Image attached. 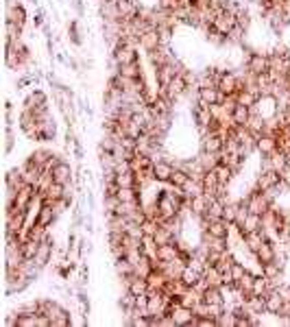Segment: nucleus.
I'll use <instances>...</instances> for the list:
<instances>
[{
	"label": "nucleus",
	"mask_w": 290,
	"mask_h": 327,
	"mask_svg": "<svg viewBox=\"0 0 290 327\" xmlns=\"http://www.w3.org/2000/svg\"><path fill=\"white\" fill-rule=\"evenodd\" d=\"M273 199H275V188L268 192H262V190H251L246 199H242L246 203V209H249L251 214H260L262 216L268 207L273 205Z\"/></svg>",
	"instance_id": "1"
},
{
	"label": "nucleus",
	"mask_w": 290,
	"mask_h": 327,
	"mask_svg": "<svg viewBox=\"0 0 290 327\" xmlns=\"http://www.w3.org/2000/svg\"><path fill=\"white\" fill-rule=\"evenodd\" d=\"M279 184H281V174H279L277 170H262V172L258 174L253 190L268 192V190H273V188H277Z\"/></svg>",
	"instance_id": "2"
},
{
	"label": "nucleus",
	"mask_w": 290,
	"mask_h": 327,
	"mask_svg": "<svg viewBox=\"0 0 290 327\" xmlns=\"http://www.w3.org/2000/svg\"><path fill=\"white\" fill-rule=\"evenodd\" d=\"M219 90L223 94H238L240 90H244L242 79H238L234 72H223L221 81H219Z\"/></svg>",
	"instance_id": "3"
},
{
	"label": "nucleus",
	"mask_w": 290,
	"mask_h": 327,
	"mask_svg": "<svg viewBox=\"0 0 290 327\" xmlns=\"http://www.w3.org/2000/svg\"><path fill=\"white\" fill-rule=\"evenodd\" d=\"M271 68V61H268V55H262V53H253L249 57V61H246V70L253 72V75H264Z\"/></svg>",
	"instance_id": "4"
},
{
	"label": "nucleus",
	"mask_w": 290,
	"mask_h": 327,
	"mask_svg": "<svg viewBox=\"0 0 290 327\" xmlns=\"http://www.w3.org/2000/svg\"><path fill=\"white\" fill-rule=\"evenodd\" d=\"M53 251H55V242H53V238H50V234L42 240L40 242V249H38V253H35V262L44 268L48 262H50V258H53Z\"/></svg>",
	"instance_id": "5"
},
{
	"label": "nucleus",
	"mask_w": 290,
	"mask_h": 327,
	"mask_svg": "<svg viewBox=\"0 0 290 327\" xmlns=\"http://www.w3.org/2000/svg\"><path fill=\"white\" fill-rule=\"evenodd\" d=\"M55 221H57V216H55L53 205H46V203H42L40 209L35 212V221H33V225H40V227H53Z\"/></svg>",
	"instance_id": "6"
},
{
	"label": "nucleus",
	"mask_w": 290,
	"mask_h": 327,
	"mask_svg": "<svg viewBox=\"0 0 290 327\" xmlns=\"http://www.w3.org/2000/svg\"><path fill=\"white\" fill-rule=\"evenodd\" d=\"M114 59L118 61V65L135 63V61H137V53H135V48L125 46V44H120V42H118V46L114 48Z\"/></svg>",
	"instance_id": "7"
},
{
	"label": "nucleus",
	"mask_w": 290,
	"mask_h": 327,
	"mask_svg": "<svg viewBox=\"0 0 290 327\" xmlns=\"http://www.w3.org/2000/svg\"><path fill=\"white\" fill-rule=\"evenodd\" d=\"M192 114H194V120H197V125L199 129H207L209 125H212V120H214V116H212V109H209V105L205 103H197V107L192 109Z\"/></svg>",
	"instance_id": "8"
},
{
	"label": "nucleus",
	"mask_w": 290,
	"mask_h": 327,
	"mask_svg": "<svg viewBox=\"0 0 290 327\" xmlns=\"http://www.w3.org/2000/svg\"><path fill=\"white\" fill-rule=\"evenodd\" d=\"M275 258H277V249H275V244H273V240H264L262 246L256 251V260H258V264L260 266H264L268 264V262H275Z\"/></svg>",
	"instance_id": "9"
},
{
	"label": "nucleus",
	"mask_w": 290,
	"mask_h": 327,
	"mask_svg": "<svg viewBox=\"0 0 290 327\" xmlns=\"http://www.w3.org/2000/svg\"><path fill=\"white\" fill-rule=\"evenodd\" d=\"M155 181H159V184H168L172 172H175V164L166 162V159H155Z\"/></svg>",
	"instance_id": "10"
},
{
	"label": "nucleus",
	"mask_w": 290,
	"mask_h": 327,
	"mask_svg": "<svg viewBox=\"0 0 290 327\" xmlns=\"http://www.w3.org/2000/svg\"><path fill=\"white\" fill-rule=\"evenodd\" d=\"M201 186H203V192L209 194V196H216L221 192V188H225V186H221V181H219V177H216L214 170H207L205 174H203Z\"/></svg>",
	"instance_id": "11"
},
{
	"label": "nucleus",
	"mask_w": 290,
	"mask_h": 327,
	"mask_svg": "<svg viewBox=\"0 0 290 327\" xmlns=\"http://www.w3.org/2000/svg\"><path fill=\"white\" fill-rule=\"evenodd\" d=\"M236 24H238V18L225 11V13H221V16L214 20V24H212V26H214L219 33H223V35H229V33H231V28H234Z\"/></svg>",
	"instance_id": "12"
},
{
	"label": "nucleus",
	"mask_w": 290,
	"mask_h": 327,
	"mask_svg": "<svg viewBox=\"0 0 290 327\" xmlns=\"http://www.w3.org/2000/svg\"><path fill=\"white\" fill-rule=\"evenodd\" d=\"M140 46L147 50V53H151V50H155L162 46V35H159L157 28H151V31H147L140 38Z\"/></svg>",
	"instance_id": "13"
},
{
	"label": "nucleus",
	"mask_w": 290,
	"mask_h": 327,
	"mask_svg": "<svg viewBox=\"0 0 290 327\" xmlns=\"http://www.w3.org/2000/svg\"><path fill=\"white\" fill-rule=\"evenodd\" d=\"M258 151L262 153L264 157L273 155L275 151H279L277 149V137H275V135H266V133H260L258 135Z\"/></svg>",
	"instance_id": "14"
},
{
	"label": "nucleus",
	"mask_w": 290,
	"mask_h": 327,
	"mask_svg": "<svg viewBox=\"0 0 290 327\" xmlns=\"http://www.w3.org/2000/svg\"><path fill=\"white\" fill-rule=\"evenodd\" d=\"M149 61H151V65L153 68H159V65H166V63H170L172 61V55L168 53V48L164 46H159V48H155V50H151L149 53Z\"/></svg>",
	"instance_id": "15"
},
{
	"label": "nucleus",
	"mask_w": 290,
	"mask_h": 327,
	"mask_svg": "<svg viewBox=\"0 0 290 327\" xmlns=\"http://www.w3.org/2000/svg\"><path fill=\"white\" fill-rule=\"evenodd\" d=\"M264 305H266V312L268 314H277L284 305V297L279 295V290H271L266 297H264Z\"/></svg>",
	"instance_id": "16"
},
{
	"label": "nucleus",
	"mask_w": 290,
	"mask_h": 327,
	"mask_svg": "<svg viewBox=\"0 0 290 327\" xmlns=\"http://www.w3.org/2000/svg\"><path fill=\"white\" fill-rule=\"evenodd\" d=\"M205 229L212 236H216V238H227L229 236V229H231V223H227L225 218H219V221H209V225H207Z\"/></svg>",
	"instance_id": "17"
},
{
	"label": "nucleus",
	"mask_w": 290,
	"mask_h": 327,
	"mask_svg": "<svg viewBox=\"0 0 290 327\" xmlns=\"http://www.w3.org/2000/svg\"><path fill=\"white\" fill-rule=\"evenodd\" d=\"M225 149V140L221 135L216 133H207L203 135V151H209V153H223Z\"/></svg>",
	"instance_id": "18"
},
{
	"label": "nucleus",
	"mask_w": 290,
	"mask_h": 327,
	"mask_svg": "<svg viewBox=\"0 0 290 327\" xmlns=\"http://www.w3.org/2000/svg\"><path fill=\"white\" fill-rule=\"evenodd\" d=\"M53 177H55V181L57 184H63V186H68L70 181H72V168L66 164V162H59L53 168Z\"/></svg>",
	"instance_id": "19"
},
{
	"label": "nucleus",
	"mask_w": 290,
	"mask_h": 327,
	"mask_svg": "<svg viewBox=\"0 0 290 327\" xmlns=\"http://www.w3.org/2000/svg\"><path fill=\"white\" fill-rule=\"evenodd\" d=\"M129 218L127 216H120V214H114V216H107V229L110 231H118V234H125L127 227H129Z\"/></svg>",
	"instance_id": "20"
},
{
	"label": "nucleus",
	"mask_w": 290,
	"mask_h": 327,
	"mask_svg": "<svg viewBox=\"0 0 290 327\" xmlns=\"http://www.w3.org/2000/svg\"><path fill=\"white\" fill-rule=\"evenodd\" d=\"M199 162H201V166L205 170H214L216 166L221 164V153H209V151H201L199 153Z\"/></svg>",
	"instance_id": "21"
},
{
	"label": "nucleus",
	"mask_w": 290,
	"mask_h": 327,
	"mask_svg": "<svg viewBox=\"0 0 290 327\" xmlns=\"http://www.w3.org/2000/svg\"><path fill=\"white\" fill-rule=\"evenodd\" d=\"M7 22H13V24H18V26H24L26 13H24L22 7L20 5H9L7 7Z\"/></svg>",
	"instance_id": "22"
},
{
	"label": "nucleus",
	"mask_w": 290,
	"mask_h": 327,
	"mask_svg": "<svg viewBox=\"0 0 290 327\" xmlns=\"http://www.w3.org/2000/svg\"><path fill=\"white\" fill-rule=\"evenodd\" d=\"M155 242H157V246H162V244H170V242H175L177 240V236L172 234V229L168 227V225H159V229L155 231Z\"/></svg>",
	"instance_id": "23"
},
{
	"label": "nucleus",
	"mask_w": 290,
	"mask_h": 327,
	"mask_svg": "<svg viewBox=\"0 0 290 327\" xmlns=\"http://www.w3.org/2000/svg\"><path fill=\"white\" fill-rule=\"evenodd\" d=\"M203 277H205V281L209 283V286H223V275L216 266L212 264H205L203 266Z\"/></svg>",
	"instance_id": "24"
},
{
	"label": "nucleus",
	"mask_w": 290,
	"mask_h": 327,
	"mask_svg": "<svg viewBox=\"0 0 290 327\" xmlns=\"http://www.w3.org/2000/svg\"><path fill=\"white\" fill-rule=\"evenodd\" d=\"M177 258H179V249H177V244H175V242L157 246V260H162V262H170V260H177Z\"/></svg>",
	"instance_id": "25"
},
{
	"label": "nucleus",
	"mask_w": 290,
	"mask_h": 327,
	"mask_svg": "<svg viewBox=\"0 0 290 327\" xmlns=\"http://www.w3.org/2000/svg\"><path fill=\"white\" fill-rule=\"evenodd\" d=\"M129 290L135 295V297H140V295H147L149 293V281L147 277H140V275H133L131 281H129Z\"/></svg>",
	"instance_id": "26"
},
{
	"label": "nucleus",
	"mask_w": 290,
	"mask_h": 327,
	"mask_svg": "<svg viewBox=\"0 0 290 327\" xmlns=\"http://www.w3.org/2000/svg\"><path fill=\"white\" fill-rule=\"evenodd\" d=\"M140 190H142V188H120V190H118V199L122 203H142Z\"/></svg>",
	"instance_id": "27"
},
{
	"label": "nucleus",
	"mask_w": 290,
	"mask_h": 327,
	"mask_svg": "<svg viewBox=\"0 0 290 327\" xmlns=\"http://www.w3.org/2000/svg\"><path fill=\"white\" fill-rule=\"evenodd\" d=\"M244 159H246V157H242V155H234V153H225V151L221 153V162L227 164L234 172H238V170L242 168V162H244Z\"/></svg>",
	"instance_id": "28"
},
{
	"label": "nucleus",
	"mask_w": 290,
	"mask_h": 327,
	"mask_svg": "<svg viewBox=\"0 0 290 327\" xmlns=\"http://www.w3.org/2000/svg\"><path fill=\"white\" fill-rule=\"evenodd\" d=\"M116 184L120 188H137V179L133 170H125V172H116Z\"/></svg>",
	"instance_id": "29"
},
{
	"label": "nucleus",
	"mask_w": 290,
	"mask_h": 327,
	"mask_svg": "<svg viewBox=\"0 0 290 327\" xmlns=\"http://www.w3.org/2000/svg\"><path fill=\"white\" fill-rule=\"evenodd\" d=\"M149 281V288H153V290H164V286L168 283V277H166V273L164 271H153L147 277Z\"/></svg>",
	"instance_id": "30"
},
{
	"label": "nucleus",
	"mask_w": 290,
	"mask_h": 327,
	"mask_svg": "<svg viewBox=\"0 0 290 327\" xmlns=\"http://www.w3.org/2000/svg\"><path fill=\"white\" fill-rule=\"evenodd\" d=\"M7 188H13V190H20V188L24 186V179H22V170L20 168H13L7 172V179H5Z\"/></svg>",
	"instance_id": "31"
},
{
	"label": "nucleus",
	"mask_w": 290,
	"mask_h": 327,
	"mask_svg": "<svg viewBox=\"0 0 290 327\" xmlns=\"http://www.w3.org/2000/svg\"><path fill=\"white\" fill-rule=\"evenodd\" d=\"M264 125H266V120L256 112V114H251V116H249V120H246V125H244V127L249 129V131H253L256 135H260V133L264 131Z\"/></svg>",
	"instance_id": "32"
},
{
	"label": "nucleus",
	"mask_w": 290,
	"mask_h": 327,
	"mask_svg": "<svg viewBox=\"0 0 290 327\" xmlns=\"http://www.w3.org/2000/svg\"><path fill=\"white\" fill-rule=\"evenodd\" d=\"M214 172H216V177H219V181H221V186H229V181L231 179H234V170H231L229 168V166L227 164H219V166H216V168H214Z\"/></svg>",
	"instance_id": "33"
},
{
	"label": "nucleus",
	"mask_w": 290,
	"mask_h": 327,
	"mask_svg": "<svg viewBox=\"0 0 290 327\" xmlns=\"http://www.w3.org/2000/svg\"><path fill=\"white\" fill-rule=\"evenodd\" d=\"M236 96H238V105H246V107H256L258 100H260L258 94L251 92V90H240Z\"/></svg>",
	"instance_id": "34"
},
{
	"label": "nucleus",
	"mask_w": 290,
	"mask_h": 327,
	"mask_svg": "<svg viewBox=\"0 0 290 327\" xmlns=\"http://www.w3.org/2000/svg\"><path fill=\"white\" fill-rule=\"evenodd\" d=\"M203 216H207L209 221H219V218L225 216V205L219 201V199H214L212 203H209V207H207V212L203 214Z\"/></svg>",
	"instance_id": "35"
},
{
	"label": "nucleus",
	"mask_w": 290,
	"mask_h": 327,
	"mask_svg": "<svg viewBox=\"0 0 290 327\" xmlns=\"http://www.w3.org/2000/svg\"><path fill=\"white\" fill-rule=\"evenodd\" d=\"M262 229V218H260V214H251L246 216V221H244V227H242V236L244 234H249V231H260Z\"/></svg>",
	"instance_id": "36"
},
{
	"label": "nucleus",
	"mask_w": 290,
	"mask_h": 327,
	"mask_svg": "<svg viewBox=\"0 0 290 327\" xmlns=\"http://www.w3.org/2000/svg\"><path fill=\"white\" fill-rule=\"evenodd\" d=\"M118 75H122V77H127V79H137V77H142L144 72H142V68H140V63H127V65H120L118 68Z\"/></svg>",
	"instance_id": "37"
},
{
	"label": "nucleus",
	"mask_w": 290,
	"mask_h": 327,
	"mask_svg": "<svg viewBox=\"0 0 290 327\" xmlns=\"http://www.w3.org/2000/svg\"><path fill=\"white\" fill-rule=\"evenodd\" d=\"M192 181V177L188 174L186 170H181V168H175V172H172V177H170V181L168 184H172V186H177V188H186L188 184Z\"/></svg>",
	"instance_id": "38"
},
{
	"label": "nucleus",
	"mask_w": 290,
	"mask_h": 327,
	"mask_svg": "<svg viewBox=\"0 0 290 327\" xmlns=\"http://www.w3.org/2000/svg\"><path fill=\"white\" fill-rule=\"evenodd\" d=\"M201 271H197V268H194V266H188L186 268V271H184V275H181V279H184V283H186V286L188 288H194V283H197L199 279H201Z\"/></svg>",
	"instance_id": "39"
},
{
	"label": "nucleus",
	"mask_w": 290,
	"mask_h": 327,
	"mask_svg": "<svg viewBox=\"0 0 290 327\" xmlns=\"http://www.w3.org/2000/svg\"><path fill=\"white\" fill-rule=\"evenodd\" d=\"M42 105H46V94L40 92V90H35L31 96L24 100V107L26 109H35V107H42Z\"/></svg>",
	"instance_id": "40"
},
{
	"label": "nucleus",
	"mask_w": 290,
	"mask_h": 327,
	"mask_svg": "<svg viewBox=\"0 0 290 327\" xmlns=\"http://www.w3.org/2000/svg\"><path fill=\"white\" fill-rule=\"evenodd\" d=\"M53 157H55V155H53L50 151H46V149H40V151H35V153H31V155H28V159H33V162L38 164V166H42V168H44V166H46Z\"/></svg>",
	"instance_id": "41"
},
{
	"label": "nucleus",
	"mask_w": 290,
	"mask_h": 327,
	"mask_svg": "<svg viewBox=\"0 0 290 327\" xmlns=\"http://www.w3.org/2000/svg\"><path fill=\"white\" fill-rule=\"evenodd\" d=\"M249 116H251V107H246V105H238V107L234 109V114H231V118H234L236 125H246Z\"/></svg>",
	"instance_id": "42"
},
{
	"label": "nucleus",
	"mask_w": 290,
	"mask_h": 327,
	"mask_svg": "<svg viewBox=\"0 0 290 327\" xmlns=\"http://www.w3.org/2000/svg\"><path fill=\"white\" fill-rule=\"evenodd\" d=\"M118 205H120L118 194H116V196H105V199H103V207H105V214L107 216H114L116 209H118Z\"/></svg>",
	"instance_id": "43"
},
{
	"label": "nucleus",
	"mask_w": 290,
	"mask_h": 327,
	"mask_svg": "<svg viewBox=\"0 0 290 327\" xmlns=\"http://www.w3.org/2000/svg\"><path fill=\"white\" fill-rule=\"evenodd\" d=\"M38 249H40V242H35V240H26V242H22V256L24 258H35Z\"/></svg>",
	"instance_id": "44"
},
{
	"label": "nucleus",
	"mask_w": 290,
	"mask_h": 327,
	"mask_svg": "<svg viewBox=\"0 0 290 327\" xmlns=\"http://www.w3.org/2000/svg\"><path fill=\"white\" fill-rule=\"evenodd\" d=\"M246 271H249V268H246L244 264H242V262H234V266H231V277H234V281L238 283V281H240L242 277H244V273Z\"/></svg>",
	"instance_id": "45"
},
{
	"label": "nucleus",
	"mask_w": 290,
	"mask_h": 327,
	"mask_svg": "<svg viewBox=\"0 0 290 327\" xmlns=\"http://www.w3.org/2000/svg\"><path fill=\"white\" fill-rule=\"evenodd\" d=\"M236 214H238V203H234V201H231L229 203V205H225V221H227V223H231V225H234V221H236Z\"/></svg>",
	"instance_id": "46"
},
{
	"label": "nucleus",
	"mask_w": 290,
	"mask_h": 327,
	"mask_svg": "<svg viewBox=\"0 0 290 327\" xmlns=\"http://www.w3.org/2000/svg\"><path fill=\"white\" fill-rule=\"evenodd\" d=\"M18 312H20V314H33V316H35V314L40 312V301H31V303L20 305Z\"/></svg>",
	"instance_id": "47"
},
{
	"label": "nucleus",
	"mask_w": 290,
	"mask_h": 327,
	"mask_svg": "<svg viewBox=\"0 0 290 327\" xmlns=\"http://www.w3.org/2000/svg\"><path fill=\"white\" fill-rule=\"evenodd\" d=\"M159 229V223L157 221H151V218H147V221L142 223V231L144 236H155V231Z\"/></svg>",
	"instance_id": "48"
},
{
	"label": "nucleus",
	"mask_w": 290,
	"mask_h": 327,
	"mask_svg": "<svg viewBox=\"0 0 290 327\" xmlns=\"http://www.w3.org/2000/svg\"><path fill=\"white\" fill-rule=\"evenodd\" d=\"M68 205H70V201H66V199H59V201H55L53 203V209H55V216L59 218L63 212H66L68 209Z\"/></svg>",
	"instance_id": "49"
},
{
	"label": "nucleus",
	"mask_w": 290,
	"mask_h": 327,
	"mask_svg": "<svg viewBox=\"0 0 290 327\" xmlns=\"http://www.w3.org/2000/svg\"><path fill=\"white\" fill-rule=\"evenodd\" d=\"M68 325H70V314L59 316V318H53V321H50V327H68Z\"/></svg>",
	"instance_id": "50"
},
{
	"label": "nucleus",
	"mask_w": 290,
	"mask_h": 327,
	"mask_svg": "<svg viewBox=\"0 0 290 327\" xmlns=\"http://www.w3.org/2000/svg\"><path fill=\"white\" fill-rule=\"evenodd\" d=\"M68 33H70V38L75 44H81V38H79V31H77V22H70V26H68Z\"/></svg>",
	"instance_id": "51"
},
{
	"label": "nucleus",
	"mask_w": 290,
	"mask_h": 327,
	"mask_svg": "<svg viewBox=\"0 0 290 327\" xmlns=\"http://www.w3.org/2000/svg\"><path fill=\"white\" fill-rule=\"evenodd\" d=\"M38 327H50V318L46 314H38Z\"/></svg>",
	"instance_id": "52"
},
{
	"label": "nucleus",
	"mask_w": 290,
	"mask_h": 327,
	"mask_svg": "<svg viewBox=\"0 0 290 327\" xmlns=\"http://www.w3.org/2000/svg\"><path fill=\"white\" fill-rule=\"evenodd\" d=\"M13 149V135H11V129H7V151Z\"/></svg>",
	"instance_id": "53"
},
{
	"label": "nucleus",
	"mask_w": 290,
	"mask_h": 327,
	"mask_svg": "<svg viewBox=\"0 0 290 327\" xmlns=\"http://www.w3.org/2000/svg\"><path fill=\"white\" fill-rule=\"evenodd\" d=\"M286 81H288V87H290V72H288V75H286Z\"/></svg>",
	"instance_id": "54"
},
{
	"label": "nucleus",
	"mask_w": 290,
	"mask_h": 327,
	"mask_svg": "<svg viewBox=\"0 0 290 327\" xmlns=\"http://www.w3.org/2000/svg\"><path fill=\"white\" fill-rule=\"evenodd\" d=\"M271 3H273V5H275V3H284V0H271Z\"/></svg>",
	"instance_id": "55"
},
{
	"label": "nucleus",
	"mask_w": 290,
	"mask_h": 327,
	"mask_svg": "<svg viewBox=\"0 0 290 327\" xmlns=\"http://www.w3.org/2000/svg\"><path fill=\"white\" fill-rule=\"evenodd\" d=\"M286 114H288V120H290V107H288V109H286Z\"/></svg>",
	"instance_id": "56"
},
{
	"label": "nucleus",
	"mask_w": 290,
	"mask_h": 327,
	"mask_svg": "<svg viewBox=\"0 0 290 327\" xmlns=\"http://www.w3.org/2000/svg\"><path fill=\"white\" fill-rule=\"evenodd\" d=\"M288 166H290V153H288Z\"/></svg>",
	"instance_id": "57"
},
{
	"label": "nucleus",
	"mask_w": 290,
	"mask_h": 327,
	"mask_svg": "<svg viewBox=\"0 0 290 327\" xmlns=\"http://www.w3.org/2000/svg\"><path fill=\"white\" fill-rule=\"evenodd\" d=\"M288 94H290V87H288Z\"/></svg>",
	"instance_id": "58"
}]
</instances>
